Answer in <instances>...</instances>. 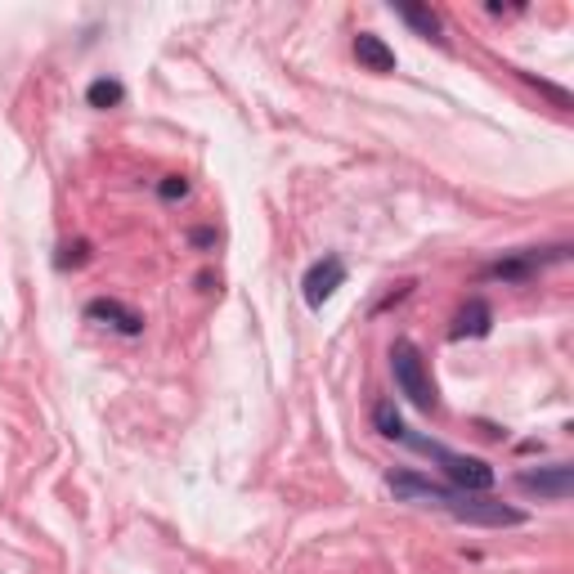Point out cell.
<instances>
[{
	"label": "cell",
	"mask_w": 574,
	"mask_h": 574,
	"mask_svg": "<svg viewBox=\"0 0 574 574\" xmlns=\"http://www.w3.org/2000/svg\"><path fill=\"white\" fill-rule=\"evenodd\" d=\"M391 373H395L399 395H408L413 408H422V413H436L440 408L436 382H430V373H426V359H422V350L408 337H395V345H391Z\"/></svg>",
	"instance_id": "1"
},
{
	"label": "cell",
	"mask_w": 574,
	"mask_h": 574,
	"mask_svg": "<svg viewBox=\"0 0 574 574\" xmlns=\"http://www.w3.org/2000/svg\"><path fill=\"white\" fill-rule=\"evenodd\" d=\"M417 454H426V458H436L440 462V471L462 489V493H489L493 489V467L485 462V458H471V454H454V449H445V445H430V440H422V436H404Z\"/></svg>",
	"instance_id": "2"
},
{
	"label": "cell",
	"mask_w": 574,
	"mask_h": 574,
	"mask_svg": "<svg viewBox=\"0 0 574 574\" xmlns=\"http://www.w3.org/2000/svg\"><path fill=\"white\" fill-rule=\"evenodd\" d=\"M440 512H449L454 521H467V525H489V530H512V525H525V512L521 508H508V502H493L485 493H462L454 489V498L445 502Z\"/></svg>",
	"instance_id": "3"
},
{
	"label": "cell",
	"mask_w": 574,
	"mask_h": 574,
	"mask_svg": "<svg viewBox=\"0 0 574 574\" xmlns=\"http://www.w3.org/2000/svg\"><path fill=\"white\" fill-rule=\"evenodd\" d=\"M345 283V260L341 256H323L306 269L301 278V292H306V306L310 310H323V301H332V292Z\"/></svg>",
	"instance_id": "4"
},
{
	"label": "cell",
	"mask_w": 574,
	"mask_h": 574,
	"mask_svg": "<svg viewBox=\"0 0 574 574\" xmlns=\"http://www.w3.org/2000/svg\"><path fill=\"white\" fill-rule=\"evenodd\" d=\"M386 489H391L399 502H422V508H445V502L454 498V489L426 480V476H417V471H391V476H386Z\"/></svg>",
	"instance_id": "5"
},
{
	"label": "cell",
	"mask_w": 574,
	"mask_h": 574,
	"mask_svg": "<svg viewBox=\"0 0 574 574\" xmlns=\"http://www.w3.org/2000/svg\"><path fill=\"white\" fill-rule=\"evenodd\" d=\"M516 485H521L525 493L565 502V498L574 493V467H570V462H552V467H539V471H521Z\"/></svg>",
	"instance_id": "6"
},
{
	"label": "cell",
	"mask_w": 574,
	"mask_h": 574,
	"mask_svg": "<svg viewBox=\"0 0 574 574\" xmlns=\"http://www.w3.org/2000/svg\"><path fill=\"white\" fill-rule=\"evenodd\" d=\"M86 319L108 323V328H117L121 337H139V332H144V314H139L135 306L117 301V297H95V301L86 306Z\"/></svg>",
	"instance_id": "7"
},
{
	"label": "cell",
	"mask_w": 574,
	"mask_h": 574,
	"mask_svg": "<svg viewBox=\"0 0 574 574\" xmlns=\"http://www.w3.org/2000/svg\"><path fill=\"white\" fill-rule=\"evenodd\" d=\"M489 328H493V306H489L485 297H471V301L458 310V319H454L449 337H454V341H467V337H489Z\"/></svg>",
	"instance_id": "8"
},
{
	"label": "cell",
	"mask_w": 574,
	"mask_h": 574,
	"mask_svg": "<svg viewBox=\"0 0 574 574\" xmlns=\"http://www.w3.org/2000/svg\"><path fill=\"white\" fill-rule=\"evenodd\" d=\"M354 58H359V67L377 72V77L395 72V50H391L382 36H373V32H359V36H354Z\"/></svg>",
	"instance_id": "9"
},
{
	"label": "cell",
	"mask_w": 574,
	"mask_h": 574,
	"mask_svg": "<svg viewBox=\"0 0 574 574\" xmlns=\"http://www.w3.org/2000/svg\"><path fill=\"white\" fill-rule=\"evenodd\" d=\"M395 14L417 32V36H426V41H440V14L436 10H426V5H413V0H399V5H395Z\"/></svg>",
	"instance_id": "10"
},
{
	"label": "cell",
	"mask_w": 574,
	"mask_h": 574,
	"mask_svg": "<svg viewBox=\"0 0 574 574\" xmlns=\"http://www.w3.org/2000/svg\"><path fill=\"white\" fill-rule=\"evenodd\" d=\"M539 265H543V260H539L534 252H521V256H512V260H493L485 274H489V278H502V283H530V278L539 274Z\"/></svg>",
	"instance_id": "11"
},
{
	"label": "cell",
	"mask_w": 574,
	"mask_h": 574,
	"mask_svg": "<svg viewBox=\"0 0 574 574\" xmlns=\"http://www.w3.org/2000/svg\"><path fill=\"white\" fill-rule=\"evenodd\" d=\"M121 99H126V86H121V81H112V77H99V81H90V86H86V104H90V108H99V112L117 108Z\"/></svg>",
	"instance_id": "12"
},
{
	"label": "cell",
	"mask_w": 574,
	"mask_h": 574,
	"mask_svg": "<svg viewBox=\"0 0 574 574\" xmlns=\"http://www.w3.org/2000/svg\"><path fill=\"white\" fill-rule=\"evenodd\" d=\"M373 426H377V436H386V440H404V436H408V430H404V417L395 413L391 399H377V408H373Z\"/></svg>",
	"instance_id": "13"
},
{
	"label": "cell",
	"mask_w": 574,
	"mask_h": 574,
	"mask_svg": "<svg viewBox=\"0 0 574 574\" xmlns=\"http://www.w3.org/2000/svg\"><path fill=\"white\" fill-rule=\"evenodd\" d=\"M158 198H162V202H180V198H189V180H184V175H167V180L158 184Z\"/></svg>",
	"instance_id": "14"
},
{
	"label": "cell",
	"mask_w": 574,
	"mask_h": 574,
	"mask_svg": "<svg viewBox=\"0 0 574 574\" xmlns=\"http://www.w3.org/2000/svg\"><path fill=\"white\" fill-rule=\"evenodd\" d=\"M90 260V243H67L63 256H58V269H72V265H86Z\"/></svg>",
	"instance_id": "15"
},
{
	"label": "cell",
	"mask_w": 574,
	"mask_h": 574,
	"mask_svg": "<svg viewBox=\"0 0 574 574\" xmlns=\"http://www.w3.org/2000/svg\"><path fill=\"white\" fill-rule=\"evenodd\" d=\"M189 243H193V247H215V229H193Z\"/></svg>",
	"instance_id": "16"
}]
</instances>
